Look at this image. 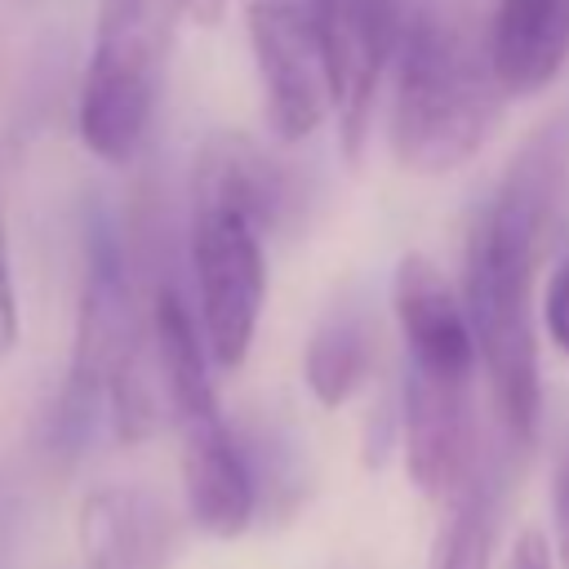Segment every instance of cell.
Masks as SVG:
<instances>
[{
	"label": "cell",
	"instance_id": "cell-1",
	"mask_svg": "<svg viewBox=\"0 0 569 569\" xmlns=\"http://www.w3.org/2000/svg\"><path fill=\"white\" fill-rule=\"evenodd\" d=\"M542 240V196L525 173H511L471 218L462 249V307L489 378L493 409L516 440L538 427V329H533V271Z\"/></svg>",
	"mask_w": 569,
	"mask_h": 569
},
{
	"label": "cell",
	"instance_id": "cell-2",
	"mask_svg": "<svg viewBox=\"0 0 569 569\" xmlns=\"http://www.w3.org/2000/svg\"><path fill=\"white\" fill-rule=\"evenodd\" d=\"M498 98L507 93L493 80L489 53L480 58L449 18L418 13L405 22L387 138L409 173L445 178L471 164L498 124Z\"/></svg>",
	"mask_w": 569,
	"mask_h": 569
},
{
	"label": "cell",
	"instance_id": "cell-3",
	"mask_svg": "<svg viewBox=\"0 0 569 569\" xmlns=\"http://www.w3.org/2000/svg\"><path fill=\"white\" fill-rule=\"evenodd\" d=\"M151 351L160 365L169 422L178 431V467H182V498L196 529L209 538H240L253 520L258 493L240 445L231 440L213 378L209 351L200 338V320L173 289H160L151 302Z\"/></svg>",
	"mask_w": 569,
	"mask_h": 569
},
{
	"label": "cell",
	"instance_id": "cell-4",
	"mask_svg": "<svg viewBox=\"0 0 569 569\" xmlns=\"http://www.w3.org/2000/svg\"><path fill=\"white\" fill-rule=\"evenodd\" d=\"M182 0H98L93 53L76 98V133L102 164H129L151 129Z\"/></svg>",
	"mask_w": 569,
	"mask_h": 569
},
{
	"label": "cell",
	"instance_id": "cell-5",
	"mask_svg": "<svg viewBox=\"0 0 569 569\" xmlns=\"http://www.w3.org/2000/svg\"><path fill=\"white\" fill-rule=\"evenodd\" d=\"M191 271H196L204 351L218 369H240L267 302L262 222L236 204L196 200Z\"/></svg>",
	"mask_w": 569,
	"mask_h": 569
},
{
	"label": "cell",
	"instance_id": "cell-6",
	"mask_svg": "<svg viewBox=\"0 0 569 569\" xmlns=\"http://www.w3.org/2000/svg\"><path fill=\"white\" fill-rule=\"evenodd\" d=\"M267 124L280 142H307L329 116V67L307 0H253L244 13Z\"/></svg>",
	"mask_w": 569,
	"mask_h": 569
},
{
	"label": "cell",
	"instance_id": "cell-7",
	"mask_svg": "<svg viewBox=\"0 0 569 569\" xmlns=\"http://www.w3.org/2000/svg\"><path fill=\"white\" fill-rule=\"evenodd\" d=\"M307 9L316 18L329 67L338 142L347 160H360L373 120V98L382 89L391 58L400 53V0H307Z\"/></svg>",
	"mask_w": 569,
	"mask_h": 569
},
{
	"label": "cell",
	"instance_id": "cell-8",
	"mask_svg": "<svg viewBox=\"0 0 569 569\" xmlns=\"http://www.w3.org/2000/svg\"><path fill=\"white\" fill-rule=\"evenodd\" d=\"M147 347V320L133 307L129 271L111 240H98L89 253L80 307H76V342H71V373L62 413L84 427L93 405H107V387L116 373Z\"/></svg>",
	"mask_w": 569,
	"mask_h": 569
},
{
	"label": "cell",
	"instance_id": "cell-9",
	"mask_svg": "<svg viewBox=\"0 0 569 569\" xmlns=\"http://www.w3.org/2000/svg\"><path fill=\"white\" fill-rule=\"evenodd\" d=\"M391 311L405 338L409 373L471 387L480 356H476V338L467 325V307H462V293L449 284V276L427 253H405L396 262Z\"/></svg>",
	"mask_w": 569,
	"mask_h": 569
},
{
	"label": "cell",
	"instance_id": "cell-10",
	"mask_svg": "<svg viewBox=\"0 0 569 569\" xmlns=\"http://www.w3.org/2000/svg\"><path fill=\"white\" fill-rule=\"evenodd\" d=\"M80 569H169L173 565V516L142 485H98L76 511Z\"/></svg>",
	"mask_w": 569,
	"mask_h": 569
},
{
	"label": "cell",
	"instance_id": "cell-11",
	"mask_svg": "<svg viewBox=\"0 0 569 569\" xmlns=\"http://www.w3.org/2000/svg\"><path fill=\"white\" fill-rule=\"evenodd\" d=\"M405 471L440 502H453L471 476V405L467 387L422 373L405 378Z\"/></svg>",
	"mask_w": 569,
	"mask_h": 569
},
{
	"label": "cell",
	"instance_id": "cell-12",
	"mask_svg": "<svg viewBox=\"0 0 569 569\" xmlns=\"http://www.w3.org/2000/svg\"><path fill=\"white\" fill-rule=\"evenodd\" d=\"M569 62V0H498L489 67L507 98L542 93Z\"/></svg>",
	"mask_w": 569,
	"mask_h": 569
},
{
	"label": "cell",
	"instance_id": "cell-13",
	"mask_svg": "<svg viewBox=\"0 0 569 569\" xmlns=\"http://www.w3.org/2000/svg\"><path fill=\"white\" fill-rule=\"evenodd\" d=\"M302 373L311 396L325 409H338L351 400V391L365 382L369 373V338L356 320H325L302 356Z\"/></svg>",
	"mask_w": 569,
	"mask_h": 569
},
{
	"label": "cell",
	"instance_id": "cell-14",
	"mask_svg": "<svg viewBox=\"0 0 569 569\" xmlns=\"http://www.w3.org/2000/svg\"><path fill=\"white\" fill-rule=\"evenodd\" d=\"M489 551H493V507L480 485H467L449 502L427 569H489Z\"/></svg>",
	"mask_w": 569,
	"mask_h": 569
},
{
	"label": "cell",
	"instance_id": "cell-15",
	"mask_svg": "<svg viewBox=\"0 0 569 569\" xmlns=\"http://www.w3.org/2000/svg\"><path fill=\"white\" fill-rule=\"evenodd\" d=\"M542 329L569 356V253L551 267V280H547V293H542Z\"/></svg>",
	"mask_w": 569,
	"mask_h": 569
},
{
	"label": "cell",
	"instance_id": "cell-16",
	"mask_svg": "<svg viewBox=\"0 0 569 569\" xmlns=\"http://www.w3.org/2000/svg\"><path fill=\"white\" fill-rule=\"evenodd\" d=\"M22 320H18V293H13V267H9V240H4V218H0V365L18 351Z\"/></svg>",
	"mask_w": 569,
	"mask_h": 569
},
{
	"label": "cell",
	"instance_id": "cell-17",
	"mask_svg": "<svg viewBox=\"0 0 569 569\" xmlns=\"http://www.w3.org/2000/svg\"><path fill=\"white\" fill-rule=\"evenodd\" d=\"M551 507H556V565L569 569V458H565V467H560Z\"/></svg>",
	"mask_w": 569,
	"mask_h": 569
},
{
	"label": "cell",
	"instance_id": "cell-18",
	"mask_svg": "<svg viewBox=\"0 0 569 569\" xmlns=\"http://www.w3.org/2000/svg\"><path fill=\"white\" fill-rule=\"evenodd\" d=\"M511 569H556V551H551V542H547L538 529L520 533L516 556H511Z\"/></svg>",
	"mask_w": 569,
	"mask_h": 569
},
{
	"label": "cell",
	"instance_id": "cell-19",
	"mask_svg": "<svg viewBox=\"0 0 569 569\" xmlns=\"http://www.w3.org/2000/svg\"><path fill=\"white\" fill-rule=\"evenodd\" d=\"M182 13L200 27H218L222 13H227V0H182Z\"/></svg>",
	"mask_w": 569,
	"mask_h": 569
}]
</instances>
